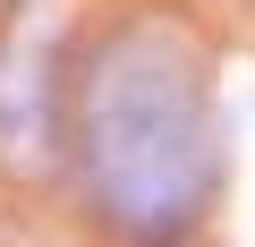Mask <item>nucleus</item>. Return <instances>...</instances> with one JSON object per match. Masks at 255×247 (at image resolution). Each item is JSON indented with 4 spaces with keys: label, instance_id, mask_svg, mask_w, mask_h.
Masks as SVG:
<instances>
[{
    "label": "nucleus",
    "instance_id": "obj_1",
    "mask_svg": "<svg viewBox=\"0 0 255 247\" xmlns=\"http://www.w3.org/2000/svg\"><path fill=\"white\" fill-rule=\"evenodd\" d=\"M68 128H77V179L94 213L128 239H162L213 196L204 60L162 17H136L85 51Z\"/></svg>",
    "mask_w": 255,
    "mask_h": 247
}]
</instances>
